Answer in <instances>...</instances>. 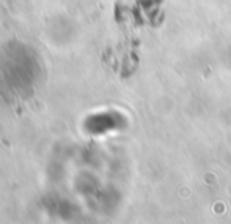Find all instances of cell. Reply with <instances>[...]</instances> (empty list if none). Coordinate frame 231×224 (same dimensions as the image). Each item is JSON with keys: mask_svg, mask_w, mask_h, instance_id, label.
<instances>
[{"mask_svg": "<svg viewBox=\"0 0 231 224\" xmlns=\"http://www.w3.org/2000/svg\"><path fill=\"white\" fill-rule=\"evenodd\" d=\"M39 78L35 53L24 44L0 47V99H25L33 92Z\"/></svg>", "mask_w": 231, "mask_h": 224, "instance_id": "6da1fadb", "label": "cell"}]
</instances>
